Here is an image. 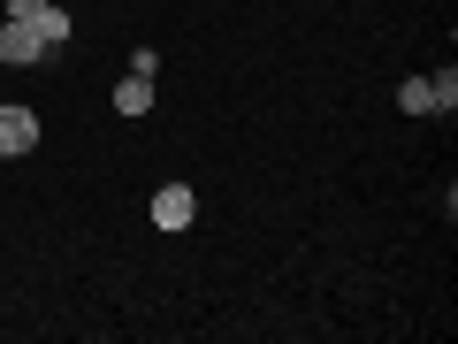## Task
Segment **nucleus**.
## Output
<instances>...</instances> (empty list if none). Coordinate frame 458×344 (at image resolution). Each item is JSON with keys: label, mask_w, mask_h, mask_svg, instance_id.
Listing matches in <instances>:
<instances>
[{"label": "nucleus", "mask_w": 458, "mask_h": 344, "mask_svg": "<svg viewBox=\"0 0 458 344\" xmlns=\"http://www.w3.org/2000/svg\"><path fill=\"white\" fill-rule=\"evenodd\" d=\"M428 84H436V115H451V108H458V77L443 69V77H428Z\"/></svg>", "instance_id": "7"}, {"label": "nucleus", "mask_w": 458, "mask_h": 344, "mask_svg": "<svg viewBox=\"0 0 458 344\" xmlns=\"http://www.w3.org/2000/svg\"><path fill=\"white\" fill-rule=\"evenodd\" d=\"M31 146H38V115H31V108H8V99H0V161H23Z\"/></svg>", "instance_id": "1"}, {"label": "nucleus", "mask_w": 458, "mask_h": 344, "mask_svg": "<svg viewBox=\"0 0 458 344\" xmlns=\"http://www.w3.org/2000/svg\"><path fill=\"white\" fill-rule=\"evenodd\" d=\"M38 54H47V39H38L31 23H0V62H8V69L38 62Z\"/></svg>", "instance_id": "3"}, {"label": "nucleus", "mask_w": 458, "mask_h": 344, "mask_svg": "<svg viewBox=\"0 0 458 344\" xmlns=\"http://www.w3.org/2000/svg\"><path fill=\"white\" fill-rule=\"evenodd\" d=\"M31 31L47 39V54H54V47H62V39H69V16H62V8H54V0H47V8H38V16H31Z\"/></svg>", "instance_id": "6"}, {"label": "nucleus", "mask_w": 458, "mask_h": 344, "mask_svg": "<svg viewBox=\"0 0 458 344\" xmlns=\"http://www.w3.org/2000/svg\"><path fill=\"white\" fill-rule=\"evenodd\" d=\"M397 108H405V115H436V84H428V77H405V84H397Z\"/></svg>", "instance_id": "5"}, {"label": "nucleus", "mask_w": 458, "mask_h": 344, "mask_svg": "<svg viewBox=\"0 0 458 344\" xmlns=\"http://www.w3.org/2000/svg\"><path fill=\"white\" fill-rule=\"evenodd\" d=\"M38 8H47V0H8V23H31Z\"/></svg>", "instance_id": "8"}, {"label": "nucleus", "mask_w": 458, "mask_h": 344, "mask_svg": "<svg viewBox=\"0 0 458 344\" xmlns=\"http://www.w3.org/2000/svg\"><path fill=\"white\" fill-rule=\"evenodd\" d=\"M191 214H199L191 184H161V192H153V229H191Z\"/></svg>", "instance_id": "2"}, {"label": "nucleus", "mask_w": 458, "mask_h": 344, "mask_svg": "<svg viewBox=\"0 0 458 344\" xmlns=\"http://www.w3.org/2000/svg\"><path fill=\"white\" fill-rule=\"evenodd\" d=\"M153 108V77H123L114 84V115H146Z\"/></svg>", "instance_id": "4"}]
</instances>
